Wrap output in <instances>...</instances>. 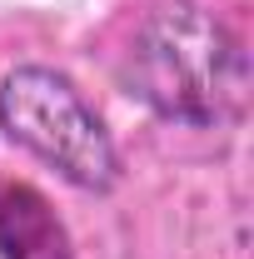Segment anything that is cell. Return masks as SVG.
Instances as JSON below:
<instances>
[{
    "label": "cell",
    "mask_w": 254,
    "mask_h": 259,
    "mask_svg": "<svg viewBox=\"0 0 254 259\" xmlns=\"http://www.w3.org/2000/svg\"><path fill=\"white\" fill-rule=\"evenodd\" d=\"M0 259H75L70 229L25 180H0Z\"/></svg>",
    "instance_id": "3957f363"
},
{
    "label": "cell",
    "mask_w": 254,
    "mask_h": 259,
    "mask_svg": "<svg viewBox=\"0 0 254 259\" xmlns=\"http://www.w3.org/2000/svg\"><path fill=\"white\" fill-rule=\"evenodd\" d=\"M0 130L75 190L105 194L120 180V155L105 120L75 80L50 65H15L0 80Z\"/></svg>",
    "instance_id": "7a4b0ae2"
},
{
    "label": "cell",
    "mask_w": 254,
    "mask_h": 259,
    "mask_svg": "<svg viewBox=\"0 0 254 259\" xmlns=\"http://www.w3.org/2000/svg\"><path fill=\"white\" fill-rule=\"evenodd\" d=\"M120 85L159 120L209 130L239 115L249 90V60L215 10L194 0H164L130 35Z\"/></svg>",
    "instance_id": "6da1fadb"
}]
</instances>
